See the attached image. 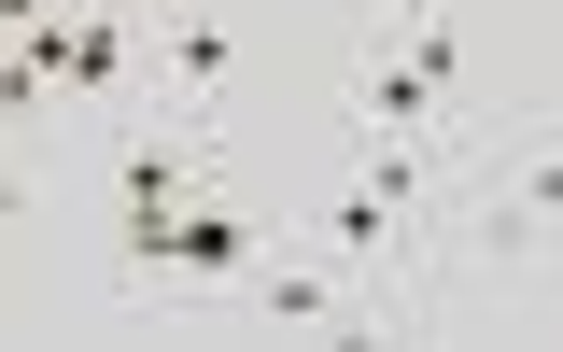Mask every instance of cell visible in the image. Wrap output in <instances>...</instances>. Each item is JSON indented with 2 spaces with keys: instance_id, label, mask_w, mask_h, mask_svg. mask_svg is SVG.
<instances>
[{
  "instance_id": "6da1fadb",
  "label": "cell",
  "mask_w": 563,
  "mask_h": 352,
  "mask_svg": "<svg viewBox=\"0 0 563 352\" xmlns=\"http://www.w3.org/2000/svg\"><path fill=\"white\" fill-rule=\"evenodd\" d=\"M225 324H268V339H395L409 310H395L380 282H352L339 254L310 240V226H282L268 254L225 282Z\"/></svg>"
},
{
  "instance_id": "7a4b0ae2",
  "label": "cell",
  "mask_w": 563,
  "mask_h": 352,
  "mask_svg": "<svg viewBox=\"0 0 563 352\" xmlns=\"http://www.w3.org/2000/svg\"><path fill=\"white\" fill-rule=\"evenodd\" d=\"M141 14H155V85L141 99L225 141V113H240V14L225 0H141Z\"/></svg>"
},
{
  "instance_id": "3957f363",
  "label": "cell",
  "mask_w": 563,
  "mask_h": 352,
  "mask_svg": "<svg viewBox=\"0 0 563 352\" xmlns=\"http://www.w3.org/2000/svg\"><path fill=\"white\" fill-rule=\"evenodd\" d=\"M352 128H409V141H451L465 128V99L422 70V43H380L366 57V85H352Z\"/></svg>"
},
{
  "instance_id": "277c9868",
  "label": "cell",
  "mask_w": 563,
  "mask_h": 352,
  "mask_svg": "<svg viewBox=\"0 0 563 352\" xmlns=\"http://www.w3.org/2000/svg\"><path fill=\"white\" fill-rule=\"evenodd\" d=\"M352 14H366L380 43H409V29H437V14H465V0H352Z\"/></svg>"
},
{
  "instance_id": "5b68a950",
  "label": "cell",
  "mask_w": 563,
  "mask_h": 352,
  "mask_svg": "<svg viewBox=\"0 0 563 352\" xmlns=\"http://www.w3.org/2000/svg\"><path fill=\"white\" fill-rule=\"evenodd\" d=\"M14 324H29V282H14V268H0V339H14Z\"/></svg>"
}]
</instances>
